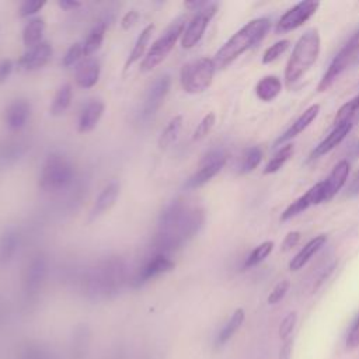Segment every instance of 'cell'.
<instances>
[{
    "label": "cell",
    "mask_w": 359,
    "mask_h": 359,
    "mask_svg": "<svg viewBox=\"0 0 359 359\" xmlns=\"http://www.w3.org/2000/svg\"><path fill=\"white\" fill-rule=\"evenodd\" d=\"M205 213L201 208H191L182 201L168 203L158 217V230L153 241L156 255H167L181 248L201 230Z\"/></svg>",
    "instance_id": "cell-1"
},
{
    "label": "cell",
    "mask_w": 359,
    "mask_h": 359,
    "mask_svg": "<svg viewBox=\"0 0 359 359\" xmlns=\"http://www.w3.org/2000/svg\"><path fill=\"white\" fill-rule=\"evenodd\" d=\"M271 28V21L265 17L254 18L233 34L215 53L213 62L217 69H224L248 49L258 45Z\"/></svg>",
    "instance_id": "cell-2"
},
{
    "label": "cell",
    "mask_w": 359,
    "mask_h": 359,
    "mask_svg": "<svg viewBox=\"0 0 359 359\" xmlns=\"http://www.w3.org/2000/svg\"><path fill=\"white\" fill-rule=\"evenodd\" d=\"M320 49L321 39L317 28H310L300 35L285 67V81L287 87H292L299 81L317 62Z\"/></svg>",
    "instance_id": "cell-3"
},
{
    "label": "cell",
    "mask_w": 359,
    "mask_h": 359,
    "mask_svg": "<svg viewBox=\"0 0 359 359\" xmlns=\"http://www.w3.org/2000/svg\"><path fill=\"white\" fill-rule=\"evenodd\" d=\"M126 279V265L119 257L100 261L90 272L87 289L94 296H108L121 289Z\"/></svg>",
    "instance_id": "cell-4"
},
{
    "label": "cell",
    "mask_w": 359,
    "mask_h": 359,
    "mask_svg": "<svg viewBox=\"0 0 359 359\" xmlns=\"http://www.w3.org/2000/svg\"><path fill=\"white\" fill-rule=\"evenodd\" d=\"M73 178L74 167L72 161L62 153H52L41 167L39 187L46 192H57L66 189Z\"/></svg>",
    "instance_id": "cell-5"
},
{
    "label": "cell",
    "mask_w": 359,
    "mask_h": 359,
    "mask_svg": "<svg viewBox=\"0 0 359 359\" xmlns=\"http://www.w3.org/2000/svg\"><path fill=\"white\" fill-rule=\"evenodd\" d=\"M184 29H185V18L180 17L175 21H172L167 27V29L154 41V43L150 46V49L142 59L140 70L146 73L153 70L157 65H160L172 50L177 41L182 36Z\"/></svg>",
    "instance_id": "cell-6"
},
{
    "label": "cell",
    "mask_w": 359,
    "mask_h": 359,
    "mask_svg": "<svg viewBox=\"0 0 359 359\" xmlns=\"http://www.w3.org/2000/svg\"><path fill=\"white\" fill-rule=\"evenodd\" d=\"M215 70L216 66L210 57H199L184 65L180 74L184 91L188 94H201L208 90L213 81Z\"/></svg>",
    "instance_id": "cell-7"
},
{
    "label": "cell",
    "mask_w": 359,
    "mask_h": 359,
    "mask_svg": "<svg viewBox=\"0 0 359 359\" xmlns=\"http://www.w3.org/2000/svg\"><path fill=\"white\" fill-rule=\"evenodd\" d=\"M359 53V28L353 32V35L348 39V42L338 50L327 70L324 72L321 80L317 84V91L323 93L328 90L335 80L346 70V67L356 59Z\"/></svg>",
    "instance_id": "cell-8"
},
{
    "label": "cell",
    "mask_w": 359,
    "mask_h": 359,
    "mask_svg": "<svg viewBox=\"0 0 359 359\" xmlns=\"http://www.w3.org/2000/svg\"><path fill=\"white\" fill-rule=\"evenodd\" d=\"M227 161V156L223 150L215 149L208 151L199 163L198 170L185 181V189H198L208 184L213 177H216Z\"/></svg>",
    "instance_id": "cell-9"
},
{
    "label": "cell",
    "mask_w": 359,
    "mask_h": 359,
    "mask_svg": "<svg viewBox=\"0 0 359 359\" xmlns=\"http://www.w3.org/2000/svg\"><path fill=\"white\" fill-rule=\"evenodd\" d=\"M318 7H320V3L311 1V0L300 1L294 4L293 7H290L287 11L282 14L279 21L276 22L275 32L285 34L302 27L306 21H309L316 14Z\"/></svg>",
    "instance_id": "cell-10"
},
{
    "label": "cell",
    "mask_w": 359,
    "mask_h": 359,
    "mask_svg": "<svg viewBox=\"0 0 359 359\" xmlns=\"http://www.w3.org/2000/svg\"><path fill=\"white\" fill-rule=\"evenodd\" d=\"M216 11H217L216 3H209L206 7L196 11V14L187 24L184 34L181 36V46L184 49L194 48L202 39V36L209 25V21L216 14Z\"/></svg>",
    "instance_id": "cell-11"
},
{
    "label": "cell",
    "mask_w": 359,
    "mask_h": 359,
    "mask_svg": "<svg viewBox=\"0 0 359 359\" xmlns=\"http://www.w3.org/2000/svg\"><path fill=\"white\" fill-rule=\"evenodd\" d=\"M170 86H171V77L168 74H163L153 81V84L150 86V88L144 95L143 105L139 114V118L142 121L150 119L158 111V108L163 105L170 91Z\"/></svg>",
    "instance_id": "cell-12"
},
{
    "label": "cell",
    "mask_w": 359,
    "mask_h": 359,
    "mask_svg": "<svg viewBox=\"0 0 359 359\" xmlns=\"http://www.w3.org/2000/svg\"><path fill=\"white\" fill-rule=\"evenodd\" d=\"M324 202V182L320 181L314 184L310 189H307L302 196H299L296 201H293L280 215V220H289L304 210H307L311 206H316L318 203Z\"/></svg>",
    "instance_id": "cell-13"
},
{
    "label": "cell",
    "mask_w": 359,
    "mask_h": 359,
    "mask_svg": "<svg viewBox=\"0 0 359 359\" xmlns=\"http://www.w3.org/2000/svg\"><path fill=\"white\" fill-rule=\"evenodd\" d=\"M174 266H175L174 261H171L167 255H161V254L154 255L139 269V272L133 278V286L139 287L147 283L149 280L172 271Z\"/></svg>",
    "instance_id": "cell-14"
},
{
    "label": "cell",
    "mask_w": 359,
    "mask_h": 359,
    "mask_svg": "<svg viewBox=\"0 0 359 359\" xmlns=\"http://www.w3.org/2000/svg\"><path fill=\"white\" fill-rule=\"evenodd\" d=\"M352 128H353L352 119H346L344 122L334 125L332 130L313 149V151L310 153V160L320 158L327 153H330L331 150H334L351 133Z\"/></svg>",
    "instance_id": "cell-15"
},
{
    "label": "cell",
    "mask_w": 359,
    "mask_h": 359,
    "mask_svg": "<svg viewBox=\"0 0 359 359\" xmlns=\"http://www.w3.org/2000/svg\"><path fill=\"white\" fill-rule=\"evenodd\" d=\"M46 273H48V262L45 257L35 255L29 261L24 275V290L28 296H34L41 290L45 282Z\"/></svg>",
    "instance_id": "cell-16"
},
{
    "label": "cell",
    "mask_w": 359,
    "mask_h": 359,
    "mask_svg": "<svg viewBox=\"0 0 359 359\" xmlns=\"http://www.w3.org/2000/svg\"><path fill=\"white\" fill-rule=\"evenodd\" d=\"M52 56V46L48 41H42L34 48L27 49V52L18 59L17 65L20 69L32 72L43 67Z\"/></svg>",
    "instance_id": "cell-17"
},
{
    "label": "cell",
    "mask_w": 359,
    "mask_h": 359,
    "mask_svg": "<svg viewBox=\"0 0 359 359\" xmlns=\"http://www.w3.org/2000/svg\"><path fill=\"white\" fill-rule=\"evenodd\" d=\"M320 114V105L318 104H313L309 108L304 109V112L273 142V147H279L286 144L287 142H290L292 139H294L297 135H300L310 123H313L316 121V118Z\"/></svg>",
    "instance_id": "cell-18"
},
{
    "label": "cell",
    "mask_w": 359,
    "mask_h": 359,
    "mask_svg": "<svg viewBox=\"0 0 359 359\" xmlns=\"http://www.w3.org/2000/svg\"><path fill=\"white\" fill-rule=\"evenodd\" d=\"M351 171V164L348 160H341L331 170L328 177L323 180L324 182V202L331 201L346 184Z\"/></svg>",
    "instance_id": "cell-19"
},
{
    "label": "cell",
    "mask_w": 359,
    "mask_h": 359,
    "mask_svg": "<svg viewBox=\"0 0 359 359\" xmlns=\"http://www.w3.org/2000/svg\"><path fill=\"white\" fill-rule=\"evenodd\" d=\"M29 115H31V104L28 100H22V98H18V100H14L13 102L8 104V107L6 108L4 111V122H6V126L10 129V130H20L22 129L28 119H29Z\"/></svg>",
    "instance_id": "cell-20"
},
{
    "label": "cell",
    "mask_w": 359,
    "mask_h": 359,
    "mask_svg": "<svg viewBox=\"0 0 359 359\" xmlns=\"http://www.w3.org/2000/svg\"><path fill=\"white\" fill-rule=\"evenodd\" d=\"M119 189H121V185L118 181H111L109 184H107L102 188V191L98 194V196L94 201V205L90 210V215H88L90 222L98 219L100 216L107 213L115 205L118 195H119Z\"/></svg>",
    "instance_id": "cell-21"
},
{
    "label": "cell",
    "mask_w": 359,
    "mask_h": 359,
    "mask_svg": "<svg viewBox=\"0 0 359 359\" xmlns=\"http://www.w3.org/2000/svg\"><path fill=\"white\" fill-rule=\"evenodd\" d=\"M104 109H105V105L101 100L88 101L79 115L77 130L80 133L91 132L98 125V122L104 114Z\"/></svg>",
    "instance_id": "cell-22"
},
{
    "label": "cell",
    "mask_w": 359,
    "mask_h": 359,
    "mask_svg": "<svg viewBox=\"0 0 359 359\" xmlns=\"http://www.w3.org/2000/svg\"><path fill=\"white\" fill-rule=\"evenodd\" d=\"M101 73L100 62L94 57H86L79 66L76 67V83L81 88H91L98 83Z\"/></svg>",
    "instance_id": "cell-23"
},
{
    "label": "cell",
    "mask_w": 359,
    "mask_h": 359,
    "mask_svg": "<svg viewBox=\"0 0 359 359\" xmlns=\"http://www.w3.org/2000/svg\"><path fill=\"white\" fill-rule=\"evenodd\" d=\"M327 243V236L325 234H320L316 236L314 238L309 240L300 250L299 252L289 261V269L290 271H299L302 269Z\"/></svg>",
    "instance_id": "cell-24"
},
{
    "label": "cell",
    "mask_w": 359,
    "mask_h": 359,
    "mask_svg": "<svg viewBox=\"0 0 359 359\" xmlns=\"http://www.w3.org/2000/svg\"><path fill=\"white\" fill-rule=\"evenodd\" d=\"M20 247V233L15 229H7L0 237V266L10 264Z\"/></svg>",
    "instance_id": "cell-25"
},
{
    "label": "cell",
    "mask_w": 359,
    "mask_h": 359,
    "mask_svg": "<svg viewBox=\"0 0 359 359\" xmlns=\"http://www.w3.org/2000/svg\"><path fill=\"white\" fill-rule=\"evenodd\" d=\"M282 91V81L278 76H265L262 77L257 86H255V95L264 101V102H271L273 101Z\"/></svg>",
    "instance_id": "cell-26"
},
{
    "label": "cell",
    "mask_w": 359,
    "mask_h": 359,
    "mask_svg": "<svg viewBox=\"0 0 359 359\" xmlns=\"http://www.w3.org/2000/svg\"><path fill=\"white\" fill-rule=\"evenodd\" d=\"M45 32V21L41 17L31 18L24 29H22V42L27 49L36 46L38 43L42 42V36Z\"/></svg>",
    "instance_id": "cell-27"
},
{
    "label": "cell",
    "mask_w": 359,
    "mask_h": 359,
    "mask_svg": "<svg viewBox=\"0 0 359 359\" xmlns=\"http://www.w3.org/2000/svg\"><path fill=\"white\" fill-rule=\"evenodd\" d=\"M244 318H245V314H244V310L243 309H237L231 316L230 318L226 321V324L220 328L217 337H216V341H215V345L216 346H223L237 331L238 328L241 327V324L244 323Z\"/></svg>",
    "instance_id": "cell-28"
},
{
    "label": "cell",
    "mask_w": 359,
    "mask_h": 359,
    "mask_svg": "<svg viewBox=\"0 0 359 359\" xmlns=\"http://www.w3.org/2000/svg\"><path fill=\"white\" fill-rule=\"evenodd\" d=\"M153 31H154V25L153 24H149V25H146L142 29V32L139 34V36H137V39H136V42L133 45V49H132L130 55H129V57H128V60L125 63V70L129 69L132 65H135L137 60H140V57L144 55V50H146V48L149 45V41L151 38Z\"/></svg>",
    "instance_id": "cell-29"
},
{
    "label": "cell",
    "mask_w": 359,
    "mask_h": 359,
    "mask_svg": "<svg viewBox=\"0 0 359 359\" xmlns=\"http://www.w3.org/2000/svg\"><path fill=\"white\" fill-rule=\"evenodd\" d=\"M72 95H73V91H72V86L69 83H65L62 84L57 91L55 93V97L52 100V104H50V114L53 116H59L62 115L70 105L72 102Z\"/></svg>",
    "instance_id": "cell-30"
},
{
    "label": "cell",
    "mask_w": 359,
    "mask_h": 359,
    "mask_svg": "<svg viewBox=\"0 0 359 359\" xmlns=\"http://www.w3.org/2000/svg\"><path fill=\"white\" fill-rule=\"evenodd\" d=\"M293 153H294V146L292 143L283 144L273 154V157L268 161V164L264 168V174H275V172H278L289 161V158L293 156Z\"/></svg>",
    "instance_id": "cell-31"
},
{
    "label": "cell",
    "mask_w": 359,
    "mask_h": 359,
    "mask_svg": "<svg viewBox=\"0 0 359 359\" xmlns=\"http://www.w3.org/2000/svg\"><path fill=\"white\" fill-rule=\"evenodd\" d=\"M105 36V24L100 22L97 24L88 34V36L86 38V41L83 42V52H84V57H90L93 53H95L104 41Z\"/></svg>",
    "instance_id": "cell-32"
},
{
    "label": "cell",
    "mask_w": 359,
    "mask_h": 359,
    "mask_svg": "<svg viewBox=\"0 0 359 359\" xmlns=\"http://www.w3.org/2000/svg\"><path fill=\"white\" fill-rule=\"evenodd\" d=\"M181 128H182V116H181V115H177V116H174V118L167 123V126H165L164 130L161 132V135H160V137H158V147H160V149H167V147H170V146L177 140Z\"/></svg>",
    "instance_id": "cell-33"
},
{
    "label": "cell",
    "mask_w": 359,
    "mask_h": 359,
    "mask_svg": "<svg viewBox=\"0 0 359 359\" xmlns=\"http://www.w3.org/2000/svg\"><path fill=\"white\" fill-rule=\"evenodd\" d=\"M273 247H275V244H273V241H271V240L258 244V245L248 254V257L245 258V261H244V268L248 269V268H252V266L261 264V262L272 252Z\"/></svg>",
    "instance_id": "cell-34"
},
{
    "label": "cell",
    "mask_w": 359,
    "mask_h": 359,
    "mask_svg": "<svg viewBox=\"0 0 359 359\" xmlns=\"http://www.w3.org/2000/svg\"><path fill=\"white\" fill-rule=\"evenodd\" d=\"M262 160V150L258 147V146H252V147H248L243 157H241V163H240V172L241 174H248L251 171H254L258 164L261 163Z\"/></svg>",
    "instance_id": "cell-35"
},
{
    "label": "cell",
    "mask_w": 359,
    "mask_h": 359,
    "mask_svg": "<svg viewBox=\"0 0 359 359\" xmlns=\"http://www.w3.org/2000/svg\"><path fill=\"white\" fill-rule=\"evenodd\" d=\"M290 46V42L287 39H280L275 43H272L269 48L265 49L264 55H262V63L264 65H269L272 62H275L278 57H280Z\"/></svg>",
    "instance_id": "cell-36"
},
{
    "label": "cell",
    "mask_w": 359,
    "mask_h": 359,
    "mask_svg": "<svg viewBox=\"0 0 359 359\" xmlns=\"http://www.w3.org/2000/svg\"><path fill=\"white\" fill-rule=\"evenodd\" d=\"M359 109V95H356L355 98H352L351 101H348L346 104H344L337 115H335V119H334V125L339 123V122H344L346 119H352V115Z\"/></svg>",
    "instance_id": "cell-37"
},
{
    "label": "cell",
    "mask_w": 359,
    "mask_h": 359,
    "mask_svg": "<svg viewBox=\"0 0 359 359\" xmlns=\"http://www.w3.org/2000/svg\"><path fill=\"white\" fill-rule=\"evenodd\" d=\"M296 323H297V313L296 311H289L283 320L280 321L279 324V338L282 341H286L290 338L294 327H296Z\"/></svg>",
    "instance_id": "cell-38"
},
{
    "label": "cell",
    "mask_w": 359,
    "mask_h": 359,
    "mask_svg": "<svg viewBox=\"0 0 359 359\" xmlns=\"http://www.w3.org/2000/svg\"><path fill=\"white\" fill-rule=\"evenodd\" d=\"M215 121H216V116H215V114L213 112H209V114H206L202 119H201V122L198 123V126H196V129H195V132H194V140H201V139H203L210 130H212V128H213V125H215Z\"/></svg>",
    "instance_id": "cell-39"
},
{
    "label": "cell",
    "mask_w": 359,
    "mask_h": 359,
    "mask_svg": "<svg viewBox=\"0 0 359 359\" xmlns=\"http://www.w3.org/2000/svg\"><path fill=\"white\" fill-rule=\"evenodd\" d=\"M83 56H84L83 43L76 42V43L70 45V48L66 50V53H65V56H63V60H62V65H63L65 67H70V66L76 65Z\"/></svg>",
    "instance_id": "cell-40"
},
{
    "label": "cell",
    "mask_w": 359,
    "mask_h": 359,
    "mask_svg": "<svg viewBox=\"0 0 359 359\" xmlns=\"http://www.w3.org/2000/svg\"><path fill=\"white\" fill-rule=\"evenodd\" d=\"M289 286H290V283H289V280H286V279L278 282V283L273 286V289L271 290L269 296H268V304H276V303H279V302L286 296V293H287V290H289Z\"/></svg>",
    "instance_id": "cell-41"
},
{
    "label": "cell",
    "mask_w": 359,
    "mask_h": 359,
    "mask_svg": "<svg viewBox=\"0 0 359 359\" xmlns=\"http://www.w3.org/2000/svg\"><path fill=\"white\" fill-rule=\"evenodd\" d=\"M345 345L348 349L359 348V313L356 314V317L353 318V321L348 330Z\"/></svg>",
    "instance_id": "cell-42"
},
{
    "label": "cell",
    "mask_w": 359,
    "mask_h": 359,
    "mask_svg": "<svg viewBox=\"0 0 359 359\" xmlns=\"http://www.w3.org/2000/svg\"><path fill=\"white\" fill-rule=\"evenodd\" d=\"M22 154V149L21 144L18 143H13V144H7L1 149L0 151V158L4 163H10V161H15Z\"/></svg>",
    "instance_id": "cell-43"
},
{
    "label": "cell",
    "mask_w": 359,
    "mask_h": 359,
    "mask_svg": "<svg viewBox=\"0 0 359 359\" xmlns=\"http://www.w3.org/2000/svg\"><path fill=\"white\" fill-rule=\"evenodd\" d=\"M45 6V1H36V0H27L24 1L20 8H18V13H20V17H31L34 14H36L38 11H41Z\"/></svg>",
    "instance_id": "cell-44"
},
{
    "label": "cell",
    "mask_w": 359,
    "mask_h": 359,
    "mask_svg": "<svg viewBox=\"0 0 359 359\" xmlns=\"http://www.w3.org/2000/svg\"><path fill=\"white\" fill-rule=\"evenodd\" d=\"M299 241H300V233H299V231H290V233H287V234L285 236V238H283V241H282L280 250H282L283 252L290 251L293 247L297 245Z\"/></svg>",
    "instance_id": "cell-45"
},
{
    "label": "cell",
    "mask_w": 359,
    "mask_h": 359,
    "mask_svg": "<svg viewBox=\"0 0 359 359\" xmlns=\"http://www.w3.org/2000/svg\"><path fill=\"white\" fill-rule=\"evenodd\" d=\"M137 20H139V13L136 10H130L123 15V18L121 21V25H122L123 29H129L137 22Z\"/></svg>",
    "instance_id": "cell-46"
},
{
    "label": "cell",
    "mask_w": 359,
    "mask_h": 359,
    "mask_svg": "<svg viewBox=\"0 0 359 359\" xmlns=\"http://www.w3.org/2000/svg\"><path fill=\"white\" fill-rule=\"evenodd\" d=\"M13 72V62L10 59H3L0 62V84L6 83Z\"/></svg>",
    "instance_id": "cell-47"
},
{
    "label": "cell",
    "mask_w": 359,
    "mask_h": 359,
    "mask_svg": "<svg viewBox=\"0 0 359 359\" xmlns=\"http://www.w3.org/2000/svg\"><path fill=\"white\" fill-rule=\"evenodd\" d=\"M293 352V341L289 338L283 341V345L279 349V359H292Z\"/></svg>",
    "instance_id": "cell-48"
},
{
    "label": "cell",
    "mask_w": 359,
    "mask_h": 359,
    "mask_svg": "<svg viewBox=\"0 0 359 359\" xmlns=\"http://www.w3.org/2000/svg\"><path fill=\"white\" fill-rule=\"evenodd\" d=\"M80 6H81V3H80V1H76V0H60V1H59V7H62L63 10H67V11L76 10V8H79Z\"/></svg>",
    "instance_id": "cell-49"
},
{
    "label": "cell",
    "mask_w": 359,
    "mask_h": 359,
    "mask_svg": "<svg viewBox=\"0 0 359 359\" xmlns=\"http://www.w3.org/2000/svg\"><path fill=\"white\" fill-rule=\"evenodd\" d=\"M348 195L349 196H356L359 195V172L355 175V178L352 180L349 188H348Z\"/></svg>",
    "instance_id": "cell-50"
}]
</instances>
